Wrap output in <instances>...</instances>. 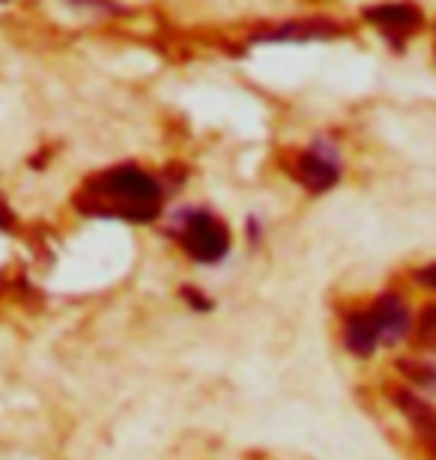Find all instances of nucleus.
<instances>
[{"mask_svg": "<svg viewBox=\"0 0 436 460\" xmlns=\"http://www.w3.org/2000/svg\"><path fill=\"white\" fill-rule=\"evenodd\" d=\"M76 204L87 216H111L144 225L159 216L162 186L135 164H120V168H111L87 180Z\"/></svg>", "mask_w": 436, "mask_h": 460, "instance_id": "nucleus-1", "label": "nucleus"}, {"mask_svg": "<svg viewBox=\"0 0 436 460\" xmlns=\"http://www.w3.org/2000/svg\"><path fill=\"white\" fill-rule=\"evenodd\" d=\"M180 245L182 252L198 263H218L230 252V234L227 225H221L207 209H194L180 218Z\"/></svg>", "mask_w": 436, "mask_h": 460, "instance_id": "nucleus-2", "label": "nucleus"}, {"mask_svg": "<svg viewBox=\"0 0 436 460\" xmlns=\"http://www.w3.org/2000/svg\"><path fill=\"white\" fill-rule=\"evenodd\" d=\"M290 173L296 177V182H302L308 191H329L341 180V162H338L335 146L317 144V146H311V150L296 153Z\"/></svg>", "mask_w": 436, "mask_h": 460, "instance_id": "nucleus-3", "label": "nucleus"}, {"mask_svg": "<svg viewBox=\"0 0 436 460\" xmlns=\"http://www.w3.org/2000/svg\"><path fill=\"white\" fill-rule=\"evenodd\" d=\"M368 311H370V320H374V326H377L379 344L395 347L397 341H404V338L410 335L413 314L397 293H383V296H379Z\"/></svg>", "mask_w": 436, "mask_h": 460, "instance_id": "nucleus-4", "label": "nucleus"}, {"mask_svg": "<svg viewBox=\"0 0 436 460\" xmlns=\"http://www.w3.org/2000/svg\"><path fill=\"white\" fill-rule=\"evenodd\" d=\"M392 401L428 443H436V407L428 398H422L415 389H401L397 385V389H392Z\"/></svg>", "mask_w": 436, "mask_h": 460, "instance_id": "nucleus-5", "label": "nucleus"}, {"mask_svg": "<svg viewBox=\"0 0 436 460\" xmlns=\"http://www.w3.org/2000/svg\"><path fill=\"white\" fill-rule=\"evenodd\" d=\"M344 347L359 358L374 356V349L379 347V335H377L374 320H370V311H352V314H347V320H344Z\"/></svg>", "mask_w": 436, "mask_h": 460, "instance_id": "nucleus-6", "label": "nucleus"}, {"mask_svg": "<svg viewBox=\"0 0 436 460\" xmlns=\"http://www.w3.org/2000/svg\"><path fill=\"white\" fill-rule=\"evenodd\" d=\"M365 18L388 33H410L422 24V9H415L410 4H383L365 9Z\"/></svg>", "mask_w": 436, "mask_h": 460, "instance_id": "nucleus-7", "label": "nucleus"}, {"mask_svg": "<svg viewBox=\"0 0 436 460\" xmlns=\"http://www.w3.org/2000/svg\"><path fill=\"white\" fill-rule=\"evenodd\" d=\"M397 367H401V374L406 376L410 389L436 394V365L433 362H424V358H401Z\"/></svg>", "mask_w": 436, "mask_h": 460, "instance_id": "nucleus-8", "label": "nucleus"}, {"mask_svg": "<svg viewBox=\"0 0 436 460\" xmlns=\"http://www.w3.org/2000/svg\"><path fill=\"white\" fill-rule=\"evenodd\" d=\"M410 335H413V344L419 349H424V353H436V302L419 311V317L413 320Z\"/></svg>", "mask_w": 436, "mask_h": 460, "instance_id": "nucleus-9", "label": "nucleus"}, {"mask_svg": "<svg viewBox=\"0 0 436 460\" xmlns=\"http://www.w3.org/2000/svg\"><path fill=\"white\" fill-rule=\"evenodd\" d=\"M415 279H419V284H424L428 290L436 293V263H431V266H424V270H419V272H415Z\"/></svg>", "mask_w": 436, "mask_h": 460, "instance_id": "nucleus-10", "label": "nucleus"}, {"mask_svg": "<svg viewBox=\"0 0 436 460\" xmlns=\"http://www.w3.org/2000/svg\"><path fill=\"white\" fill-rule=\"evenodd\" d=\"M182 296L189 299V305H191V308H209L207 296H203V293H198L194 288H182Z\"/></svg>", "mask_w": 436, "mask_h": 460, "instance_id": "nucleus-11", "label": "nucleus"}]
</instances>
